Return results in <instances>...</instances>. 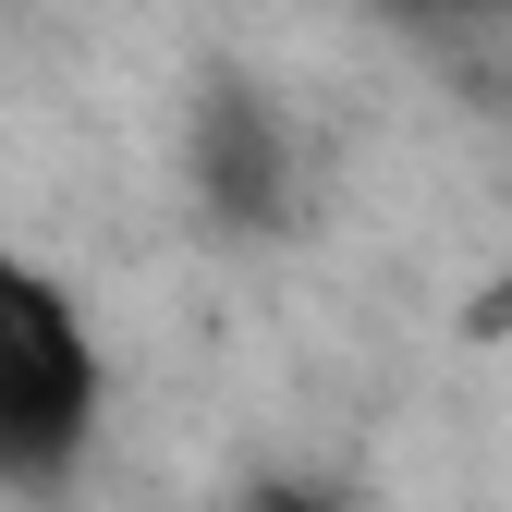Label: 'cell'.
I'll return each mask as SVG.
<instances>
[{
  "label": "cell",
  "instance_id": "1",
  "mask_svg": "<svg viewBox=\"0 0 512 512\" xmlns=\"http://www.w3.org/2000/svg\"><path fill=\"white\" fill-rule=\"evenodd\" d=\"M98 330L86 305L37 281L25 256H0V488L13 500H61L98 452Z\"/></svg>",
  "mask_w": 512,
  "mask_h": 512
},
{
  "label": "cell",
  "instance_id": "2",
  "mask_svg": "<svg viewBox=\"0 0 512 512\" xmlns=\"http://www.w3.org/2000/svg\"><path fill=\"white\" fill-rule=\"evenodd\" d=\"M196 196L232 232H269L293 208V135H281V110L256 86H208V110H196Z\"/></svg>",
  "mask_w": 512,
  "mask_h": 512
},
{
  "label": "cell",
  "instance_id": "3",
  "mask_svg": "<svg viewBox=\"0 0 512 512\" xmlns=\"http://www.w3.org/2000/svg\"><path fill=\"white\" fill-rule=\"evenodd\" d=\"M232 512H342V500H330V488H305V476H256Z\"/></svg>",
  "mask_w": 512,
  "mask_h": 512
},
{
  "label": "cell",
  "instance_id": "4",
  "mask_svg": "<svg viewBox=\"0 0 512 512\" xmlns=\"http://www.w3.org/2000/svg\"><path fill=\"white\" fill-rule=\"evenodd\" d=\"M476 330H488V342H512V269H500V293L476 305Z\"/></svg>",
  "mask_w": 512,
  "mask_h": 512
}]
</instances>
